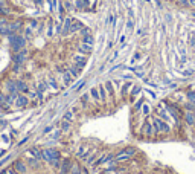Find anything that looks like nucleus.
I'll use <instances>...</instances> for the list:
<instances>
[{"mask_svg":"<svg viewBox=\"0 0 195 174\" xmlns=\"http://www.w3.org/2000/svg\"><path fill=\"white\" fill-rule=\"evenodd\" d=\"M46 83H47V86L50 87V89H53V90H58V83H57V79L53 78V77H49Z\"/></svg>","mask_w":195,"mask_h":174,"instance_id":"393cba45","label":"nucleus"},{"mask_svg":"<svg viewBox=\"0 0 195 174\" xmlns=\"http://www.w3.org/2000/svg\"><path fill=\"white\" fill-rule=\"evenodd\" d=\"M64 8H66V9H72V3H70V2H64Z\"/></svg>","mask_w":195,"mask_h":174,"instance_id":"3c124183","label":"nucleus"},{"mask_svg":"<svg viewBox=\"0 0 195 174\" xmlns=\"http://www.w3.org/2000/svg\"><path fill=\"white\" fill-rule=\"evenodd\" d=\"M90 98L93 101H101L99 99V90H97V87H91V89H90Z\"/></svg>","mask_w":195,"mask_h":174,"instance_id":"b1692460","label":"nucleus"},{"mask_svg":"<svg viewBox=\"0 0 195 174\" xmlns=\"http://www.w3.org/2000/svg\"><path fill=\"white\" fill-rule=\"evenodd\" d=\"M128 14H130V17H131V18L134 17V14H133V9H128Z\"/></svg>","mask_w":195,"mask_h":174,"instance_id":"4d7b16f0","label":"nucleus"},{"mask_svg":"<svg viewBox=\"0 0 195 174\" xmlns=\"http://www.w3.org/2000/svg\"><path fill=\"white\" fill-rule=\"evenodd\" d=\"M95 159H96V154L90 156L89 159H87V164H89V165H93V164H95Z\"/></svg>","mask_w":195,"mask_h":174,"instance_id":"de8ad7c7","label":"nucleus"},{"mask_svg":"<svg viewBox=\"0 0 195 174\" xmlns=\"http://www.w3.org/2000/svg\"><path fill=\"white\" fill-rule=\"evenodd\" d=\"M151 122H153L155 136H159V134H162V133H163V134H169V133L172 132V128H171L169 124H168L166 121H163V119H160L159 116L153 118V119H151Z\"/></svg>","mask_w":195,"mask_h":174,"instance_id":"f257e3e1","label":"nucleus"},{"mask_svg":"<svg viewBox=\"0 0 195 174\" xmlns=\"http://www.w3.org/2000/svg\"><path fill=\"white\" fill-rule=\"evenodd\" d=\"M183 118H185V121H186L187 125H191V127L195 125V116H194L192 112H185V113H183Z\"/></svg>","mask_w":195,"mask_h":174,"instance_id":"6ab92c4d","label":"nucleus"},{"mask_svg":"<svg viewBox=\"0 0 195 174\" xmlns=\"http://www.w3.org/2000/svg\"><path fill=\"white\" fill-rule=\"evenodd\" d=\"M133 28H134V21H133L131 18H130V20L127 21V29H128V31H131Z\"/></svg>","mask_w":195,"mask_h":174,"instance_id":"a18cd8bd","label":"nucleus"},{"mask_svg":"<svg viewBox=\"0 0 195 174\" xmlns=\"http://www.w3.org/2000/svg\"><path fill=\"white\" fill-rule=\"evenodd\" d=\"M61 78H63V83H64V86H70V84H72V81L75 79V78H73V75L70 73L67 69L63 72V77H61Z\"/></svg>","mask_w":195,"mask_h":174,"instance_id":"f3484780","label":"nucleus"},{"mask_svg":"<svg viewBox=\"0 0 195 174\" xmlns=\"http://www.w3.org/2000/svg\"><path fill=\"white\" fill-rule=\"evenodd\" d=\"M85 86V81H78L76 84H73V87H72V90H75V92H78L81 87H84Z\"/></svg>","mask_w":195,"mask_h":174,"instance_id":"4c0bfd02","label":"nucleus"},{"mask_svg":"<svg viewBox=\"0 0 195 174\" xmlns=\"http://www.w3.org/2000/svg\"><path fill=\"white\" fill-rule=\"evenodd\" d=\"M14 170L20 174H26L28 173V166H26V164L23 160H15L14 162Z\"/></svg>","mask_w":195,"mask_h":174,"instance_id":"ddd939ff","label":"nucleus"},{"mask_svg":"<svg viewBox=\"0 0 195 174\" xmlns=\"http://www.w3.org/2000/svg\"><path fill=\"white\" fill-rule=\"evenodd\" d=\"M70 174H81V166L78 164H73L72 170H70Z\"/></svg>","mask_w":195,"mask_h":174,"instance_id":"e433bc0d","label":"nucleus"},{"mask_svg":"<svg viewBox=\"0 0 195 174\" xmlns=\"http://www.w3.org/2000/svg\"><path fill=\"white\" fill-rule=\"evenodd\" d=\"M15 86H17V90L20 93H29V87L23 79H15Z\"/></svg>","mask_w":195,"mask_h":174,"instance_id":"4468645a","label":"nucleus"},{"mask_svg":"<svg viewBox=\"0 0 195 174\" xmlns=\"http://www.w3.org/2000/svg\"><path fill=\"white\" fill-rule=\"evenodd\" d=\"M119 41H121V43H123V41H125V35H122L121 38H119Z\"/></svg>","mask_w":195,"mask_h":174,"instance_id":"13d9d810","label":"nucleus"},{"mask_svg":"<svg viewBox=\"0 0 195 174\" xmlns=\"http://www.w3.org/2000/svg\"><path fill=\"white\" fill-rule=\"evenodd\" d=\"M61 134H63L61 130H57V132L52 134V139H59V136H61Z\"/></svg>","mask_w":195,"mask_h":174,"instance_id":"49530a36","label":"nucleus"},{"mask_svg":"<svg viewBox=\"0 0 195 174\" xmlns=\"http://www.w3.org/2000/svg\"><path fill=\"white\" fill-rule=\"evenodd\" d=\"M28 51L26 49H21V51H18V52H15V55H14V63L15 64H20V66H23V63L28 60Z\"/></svg>","mask_w":195,"mask_h":174,"instance_id":"39448f33","label":"nucleus"},{"mask_svg":"<svg viewBox=\"0 0 195 174\" xmlns=\"http://www.w3.org/2000/svg\"><path fill=\"white\" fill-rule=\"evenodd\" d=\"M130 157H131V156H128V154H127L123 150H121L117 154H115V162H116V164H121V162H125V160H128Z\"/></svg>","mask_w":195,"mask_h":174,"instance_id":"2eb2a0df","label":"nucleus"},{"mask_svg":"<svg viewBox=\"0 0 195 174\" xmlns=\"http://www.w3.org/2000/svg\"><path fill=\"white\" fill-rule=\"evenodd\" d=\"M8 40H9V45H11L14 52H18V51H21V49H25V46H26V38L23 35H20V34L9 35Z\"/></svg>","mask_w":195,"mask_h":174,"instance_id":"f03ea898","label":"nucleus"},{"mask_svg":"<svg viewBox=\"0 0 195 174\" xmlns=\"http://www.w3.org/2000/svg\"><path fill=\"white\" fill-rule=\"evenodd\" d=\"M145 2H151V0H145Z\"/></svg>","mask_w":195,"mask_h":174,"instance_id":"680f3d73","label":"nucleus"},{"mask_svg":"<svg viewBox=\"0 0 195 174\" xmlns=\"http://www.w3.org/2000/svg\"><path fill=\"white\" fill-rule=\"evenodd\" d=\"M175 2H178V0H175Z\"/></svg>","mask_w":195,"mask_h":174,"instance_id":"e2e57ef3","label":"nucleus"},{"mask_svg":"<svg viewBox=\"0 0 195 174\" xmlns=\"http://www.w3.org/2000/svg\"><path fill=\"white\" fill-rule=\"evenodd\" d=\"M91 51H93V46L91 45H87V43H82V41L78 45V52L82 53V55H90Z\"/></svg>","mask_w":195,"mask_h":174,"instance_id":"9b49d317","label":"nucleus"},{"mask_svg":"<svg viewBox=\"0 0 195 174\" xmlns=\"http://www.w3.org/2000/svg\"><path fill=\"white\" fill-rule=\"evenodd\" d=\"M104 87H105L107 93L110 95V98H113V96H115V89H113V83H111V81H107V83L104 84Z\"/></svg>","mask_w":195,"mask_h":174,"instance_id":"5701e85b","label":"nucleus"},{"mask_svg":"<svg viewBox=\"0 0 195 174\" xmlns=\"http://www.w3.org/2000/svg\"><path fill=\"white\" fill-rule=\"evenodd\" d=\"M131 86H133L131 81H128V83L123 84L122 89H121V95H122V96H127V95H128V90H130V87H131Z\"/></svg>","mask_w":195,"mask_h":174,"instance_id":"cd10ccee","label":"nucleus"},{"mask_svg":"<svg viewBox=\"0 0 195 174\" xmlns=\"http://www.w3.org/2000/svg\"><path fill=\"white\" fill-rule=\"evenodd\" d=\"M29 154H32L35 159H38V160H43V150L37 148V147H34V148L29 150Z\"/></svg>","mask_w":195,"mask_h":174,"instance_id":"412c9836","label":"nucleus"},{"mask_svg":"<svg viewBox=\"0 0 195 174\" xmlns=\"http://www.w3.org/2000/svg\"><path fill=\"white\" fill-rule=\"evenodd\" d=\"M79 34H81V35L84 37V35H89V34H91V31H90L89 28H82V29L79 31Z\"/></svg>","mask_w":195,"mask_h":174,"instance_id":"c03bdc74","label":"nucleus"},{"mask_svg":"<svg viewBox=\"0 0 195 174\" xmlns=\"http://www.w3.org/2000/svg\"><path fill=\"white\" fill-rule=\"evenodd\" d=\"M82 43H87V45H91V46H93V43H95L93 35H91V34H89V35H84V37H82Z\"/></svg>","mask_w":195,"mask_h":174,"instance_id":"2f4dec72","label":"nucleus"},{"mask_svg":"<svg viewBox=\"0 0 195 174\" xmlns=\"http://www.w3.org/2000/svg\"><path fill=\"white\" fill-rule=\"evenodd\" d=\"M0 174H9V173H8V170H5V171H2Z\"/></svg>","mask_w":195,"mask_h":174,"instance_id":"bf43d9fd","label":"nucleus"},{"mask_svg":"<svg viewBox=\"0 0 195 174\" xmlns=\"http://www.w3.org/2000/svg\"><path fill=\"white\" fill-rule=\"evenodd\" d=\"M14 102H15V105H17L18 108H25L29 104V98L25 96L23 93H17V96L14 98Z\"/></svg>","mask_w":195,"mask_h":174,"instance_id":"423d86ee","label":"nucleus"},{"mask_svg":"<svg viewBox=\"0 0 195 174\" xmlns=\"http://www.w3.org/2000/svg\"><path fill=\"white\" fill-rule=\"evenodd\" d=\"M189 6H195V0H189Z\"/></svg>","mask_w":195,"mask_h":174,"instance_id":"6e6d98bb","label":"nucleus"},{"mask_svg":"<svg viewBox=\"0 0 195 174\" xmlns=\"http://www.w3.org/2000/svg\"><path fill=\"white\" fill-rule=\"evenodd\" d=\"M8 173H9V174H17V171H15L14 168H11V170H8Z\"/></svg>","mask_w":195,"mask_h":174,"instance_id":"5fc2aeb1","label":"nucleus"},{"mask_svg":"<svg viewBox=\"0 0 195 174\" xmlns=\"http://www.w3.org/2000/svg\"><path fill=\"white\" fill-rule=\"evenodd\" d=\"M9 12H11V9L6 6V3L0 5V14H2V15H8Z\"/></svg>","mask_w":195,"mask_h":174,"instance_id":"72a5a7b5","label":"nucleus"},{"mask_svg":"<svg viewBox=\"0 0 195 174\" xmlns=\"http://www.w3.org/2000/svg\"><path fill=\"white\" fill-rule=\"evenodd\" d=\"M122 78H123V79H131L133 77H131V75H122Z\"/></svg>","mask_w":195,"mask_h":174,"instance_id":"864d4df0","label":"nucleus"},{"mask_svg":"<svg viewBox=\"0 0 195 174\" xmlns=\"http://www.w3.org/2000/svg\"><path fill=\"white\" fill-rule=\"evenodd\" d=\"M143 133H145V136H146V138L155 136V133H154V127H153V122H151L149 119H148V116H146L145 122H143Z\"/></svg>","mask_w":195,"mask_h":174,"instance_id":"0eeeda50","label":"nucleus"},{"mask_svg":"<svg viewBox=\"0 0 195 174\" xmlns=\"http://www.w3.org/2000/svg\"><path fill=\"white\" fill-rule=\"evenodd\" d=\"M29 98H31V99H37V92H29Z\"/></svg>","mask_w":195,"mask_h":174,"instance_id":"09e8293b","label":"nucleus"},{"mask_svg":"<svg viewBox=\"0 0 195 174\" xmlns=\"http://www.w3.org/2000/svg\"><path fill=\"white\" fill-rule=\"evenodd\" d=\"M140 110H142V115H143L145 118H146V116H149V112H151V108H149V105H148V104H143Z\"/></svg>","mask_w":195,"mask_h":174,"instance_id":"f704fd0d","label":"nucleus"},{"mask_svg":"<svg viewBox=\"0 0 195 174\" xmlns=\"http://www.w3.org/2000/svg\"><path fill=\"white\" fill-rule=\"evenodd\" d=\"M121 66H122V64H116V66H113V67L110 69V72H115V70H116V69H119Z\"/></svg>","mask_w":195,"mask_h":174,"instance_id":"603ef678","label":"nucleus"},{"mask_svg":"<svg viewBox=\"0 0 195 174\" xmlns=\"http://www.w3.org/2000/svg\"><path fill=\"white\" fill-rule=\"evenodd\" d=\"M89 99H90V93H84L82 96H81V102H82V105H85L89 102Z\"/></svg>","mask_w":195,"mask_h":174,"instance_id":"58836bf2","label":"nucleus"},{"mask_svg":"<svg viewBox=\"0 0 195 174\" xmlns=\"http://www.w3.org/2000/svg\"><path fill=\"white\" fill-rule=\"evenodd\" d=\"M63 119H64V121H69V122H73V121H75L73 112H72V110H67V112L63 115Z\"/></svg>","mask_w":195,"mask_h":174,"instance_id":"bb28decb","label":"nucleus"},{"mask_svg":"<svg viewBox=\"0 0 195 174\" xmlns=\"http://www.w3.org/2000/svg\"><path fill=\"white\" fill-rule=\"evenodd\" d=\"M38 159H35V157H32V159H29V164H31V166L34 168V170H38L40 168V164H38Z\"/></svg>","mask_w":195,"mask_h":174,"instance_id":"473e14b6","label":"nucleus"},{"mask_svg":"<svg viewBox=\"0 0 195 174\" xmlns=\"http://www.w3.org/2000/svg\"><path fill=\"white\" fill-rule=\"evenodd\" d=\"M5 87H6V90H8L9 95H17L18 93L17 86H15V79H8L6 84H5Z\"/></svg>","mask_w":195,"mask_h":174,"instance_id":"f8f14e48","label":"nucleus"},{"mask_svg":"<svg viewBox=\"0 0 195 174\" xmlns=\"http://www.w3.org/2000/svg\"><path fill=\"white\" fill-rule=\"evenodd\" d=\"M123 151H125L128 156H134V154L137 153V150L134 148V147H127V148H123Z\"/></svg>","mask_w":195,"mask_h":174,"instance_id":"c9c22d12","label":"nucleus"},{"mask_svg":"<svg viewBox=\"0 0 195 174\" xmlns=\"http://www.w3.org/2000/svg\"><path fill=\"white\" fill-rule=\"evenodd\" d=\"M97 90H99V99H101L102 102H105V101H107V95H108V93H107V90H105L104 84L97 87Z\"/></svg>","mask_w":195,"mask_h":174,"instance_id":"4be33fe9","label":"nucleus"},{"mask_svg":"<svg viewBox=\"0 0 195 174\" xmlns=\"http://www.w3.org/2000/svg\"><path fill=\"white\" fill-rule=\"evenodd\" d=\"M70 25H72V18H70V17L64 18V21H63V29H61V35L70 34Z\"/></svg>","mask_w":195,"mask_h":174,"instance_id":"dca6fc26","label":"nucleus"},{"mask_svg":"<svg viewBox=\"0 0 195 174\" xmlns=\"http://www.w3.org/2000/svg\"><path fill=\"white\" fill-rule=\"evenodd\" d=\"M140 92H142V89H140L139 86H134L133 89H131V92H130V96H131V99H134L136 96H139Z\"/></svg>","mask_w":195,"mask_h":174,"instance_id":"c85d7f7f","label":"nucleus"},{"mask_svg":"<svg viewBox=\"0 0 195 174\" xmlns=\"http://www.w3.org/2000/svg\"><path fill=\"white\" fill-rule=\"evenodd\" d=\"M47 35H49V37L53 35V25H52V21H49V26H47Z\"/></svg>","mask_w":195,"mask_h":174,"instance_id":"79ce46f5","label":"nucleus"},{"mask_svg":"<svg viewBox=\"0 0 195 174\" xmlns=\"http://www.w3.org/2000/svg\"><path fill=\"white\" fill-rule=\"evenodd\" d=\"M82 28H84V25L81 23L79 20L72 18V25H70V32H79Z\"/></svg>","mask_w":195,"mask_h":174,"instance_id":"a211bd4d","label":"nucleus"},{"mask_svg":"<svg viewBox=\"0 0 195 174\" xmlns=\"http://www.w3.org/2000/svg\"><path fill=\"white\" fill-rule=\"evenodd\" d=\"M47 83L46 81H41V83H38V86H37V92H38V93H44V92L47 90Z\"/></svg>","mask_w":195,"mask_h":174,"instance_id":"c756f323","label":"nucleus"},{"mask_svg":"<svg viewBox=\"0 0 195 174\" xmlns=\"http://www.w3.org/2000/svg\"><path fill=\"white\" fill-rule=\"evenodd\" d=\"M73 63L76 64L78 67L84 69L85 64H87V55H82V53H78V55H73Z\"/></svg>","mask_w":195,"mask_h":174,"instance_id":"9d476101","label":"nucleus"},{"mask_svg":"<svg viewBox=\"0 0 195 174\" xmlns=\"http://www.w3.org/2000/svg\"><path fill=\"white\" fill-rule=\"evenodd\" d=\"M87 5H89V0H76V9H84V8H87Z\"/></svg>","mask_w":195,"mask_h":174,"instance_id":"7c9ffc66","label":"nucleus"},{"mask_svg":"<svg viewBox=\"0 0 195 174\" xmlns=\"http://www.w3.org/2000/svg\"><path fill=\"white\" fill-rule=\"evenodd\" d=\"M143 101H145V99H139V101L136 102V105H134V110H140V108H142V105L145 104Z\"/></svg>","mask_w":195,"mask_h":174,"instance_id":"37998d69","label":"nucleus"},{"mask_svg":"<svg viewBox=\"0 0 195 174\" xmlns=\"http://www.w3.org/2000/svg\"><path fill=\"white\" fill-rule=\"evenodd\" d=\"M165 105H166V110H168V113H169V116L174 119L177 124H180V119L183 118L181 108L178 105H175L174 102H171V101H165Z\"/></svg>","mask_w":195,"mask_h":174,"instance_id":"7ed1b4c3","label":"nucleus"},{"mask_svg":"<svg viewBox=\"0 0 195 174\" xmlns=\"http://www.w3.org/2000/svg\"><path fill=\"white\" fill-rule=\"evenodd\" d=\"M52 130H53V127H52V125H49V127H46V128H44V132H43V133H44V134H47V133H50Z\"/></svg>","mask_w":195,"mask_h":174,"instance_id":"8fccbe9b","label":"nucleus"},{"mask_svg":"<svg viewBox=\"0 0 195 174\" xmlns=\"http://www.w3.org/2000/svg\"><path fill=\"white\" fill-rule=\"evenodd\" d=\"M70 124H72V122L64 121V119H63V121H61V124H59V130H61L63 133H67L69 130H70Z\"/></svg>","mask_w":195,"mask_h":174,"instance_id":"a878e982","label":"nucleus"},{"mask_svg":"<svg viewBox=\"0 0 195 174\" xmlns=\"http://www.w3.org/2000/svg\"><path fill=\"white\" fill-rule=\"evenodd\" d=\"M192 113H194V116H195V108H194V112H192Z\"/></svg>","mask_w":195,"mask_h":174,"instance_id":"052dcab7","label":"nucleus"},{"mask_svg":"<svg viewBox=\"0 0 195 174\" xmlns=\"http://www.w3.org/2000/svg\"><path fill=\"white\" fill-rule=\"evenodd\" d=\"M72 165H73V162L70 160V159H64L61 160V166H59V174H70V170H72Z\"/></svg>","mask_w":195,"mask_h":174,"instance_id":"6e6552de","label":"nucleus"},{"mask_svg":"<svg viewBox=\"0 0 195 174\" xmlns=\"http://www.w3.org/2000/svg\"><path fill=\"white\" fill-rule=\"evenodd\" d=\"M57 159H61V153L55 148H46L43 150V160H46L50 164L52 160H57Z\"/></svg>","mask_w":195,"mask_h":174,"instance_id":"20e7f679","label":"nucleus"},{"mask_svg":"<svg viewBox=\"0 0 195 174\" xmlns=\"http://www.w3.org/2000/svg\"><path fill=\"white\" fill-rule=\"evenodd\" d=\"M85 153H87V151H85V147H81V148L76 151V156H78V157H84Z\"/></svg>","mask_w":195,"mask_h":174,"instance_id":"a19ab883","label":"nucleus"},{"mask_svg":"<svg viewBox=\"0 0 195 174\" xmlns=\"http://www.w3.org/2000/svg\"><path fill=\"white\" fill-rule=\"evenodd\" d=\"M155 113H157V116H159L160 119H163V121H166L168 124H169L171 118H169V115H168V110H166V108H165L163 105H157Z\"/></svg>","mask_w":195,"mask_h":174,"instance_id":"1a4fd4ad","label":"nucleus"},{"mask_svg":"<svg viewBox=\"0 0 195 174\" xmlns=\"http://www.w3.org/2000/svg\"><path fill=\"white\" fill-rule=\"evenodd\" d=\"M67 70H69V72L72 73V75H73V78H78L79 75H81V70H82V69H81V67H78L76 64L73 63V64H70V66L67 67Z\"/></svg>","mask_w":195,"mask_h":174,"instance_id":"aec40b11","label":"nucleus"},{"mask_svg":"<svg viewBox=\"0 0 195 174\" xmlns=\"http://www.w3.org/2000/svg\"><path fill=\"white\" fill-rule=\"evenodd\" d=\"M178 6H181V8H187L189 6V0H178Z\"/></svg>","mask_w":195,"mask_h":174,"instance_id":"ea45409f","label":"nucleus"}]
</instances>
